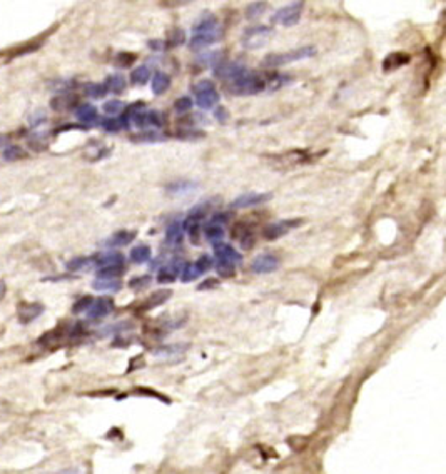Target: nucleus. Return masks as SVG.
<instances>
[{
    "instance_id": "obj_1",
    "label": "nucleus",
    "mask_w": 446,
    "mask_h": 474,
    "mask_svg": "<svg viewBox=\"0 0 446 474\" xmlns=\"http://www.w3.org/2000/svg\"><path fill=\"white\" fill-rule=\"evenodd\" d=\"M316 47L306 46V47H299L294 50H289V52H279V54H267L263 60H261V65L264 69H276V67H283L288 65L291 62H298L303 59H309V57L316 55Z\"/></svg>"
},
{
    "instance_id": "obj_2",
    "label": "nucleus",
    "mask_w": 446,
    "mask_h": 474,
    "mask_svg": "<svg viewBox=\"0 0 446 474\" xmlns=\"http://www.w3.org/2000/svg\"><path fill=\"white\" fill-rule=\"evenodd\" d=\"M272 35V29L269 25H264V24H258V25H252V27L246 29L244 34H243V46L249 50H254V49H259L263 47L264 43L271 39Z\"/></svg>"
},
{
    "instance_id": "obj_3",
    "label": "nucleus",
    "mask_w": 446,
    "mask_h": 474,
    "mask_svg": "<svg viewBox=\"0 0 446 474\" xmlns=\"http://www.w3.org/2000/svg\"><path fill=\"white\" fill-rule=\"evenodd\" d=\"M127 122L134 124L139 129H145V130H157L164 125V119L162 114L159 110H137L134 112L132 116L127 117Z\"/></svg>"
},
{
    "instance_id": "obj_4",
    "label": "nucleus",
    "mask_w": 446,
    "mask_h": 474,
    "mask_svg": "<svg viewBox=\"0 0 446 474\" xmlns=\"http://www.w3.org/2000/svg\"><path fill=\"white\" fill-rule=\"evenodd\" d=\"M196 94V104L204 110H209L218 105L219 102V94L211 80H201L194 85Z\"/></svg>"
},
{
    "instance_id": "obj_5",
    "label": "nucleus",
    "mask_w": 446,
    "mask_h": 474,
    "mask_svg": "<svg viewBox=\"0 0 446 474\" xmlns=\"http://www.w3.org/2000/svg\"><path fill=\"white\" fill-rule=\"evenodd\" d=\"M303 10H304V2H292L289 5H286V7L279 9L276 14L272 15L271 22L284 25V27H292V25H296L301 20Z\"/></svg>"
},
{
    "instance_id": "obj_6",
    "label": "nucleus",
    "mask_w": 446,
    "mask_h": 474,
    "mask_svg": "<svg viewBox=\"0 0 446 474\" xmlns=\"http://www.w3.org/2000/svg\"><path fill=\"white\" fill-rule=\"evenodd\" d=\"M222 39V29L216 27L213 30H206V32H196L189 40V49L190 50H204L213 43L219 42Z\"/></svg>"
},
{
    "instance_id": "obj_7",
    "label": "nucleus",
    "mask_w": 446,
    "mask_h": 474,
    "mask_svg": "<svg viewBox=\"0 0 446 474\" xmlns=\"http://www.w3.org/2000/svg\"><path fill=\"white\" fill-rule=\"evenodd\" d=\"M303 220L301 219H289V220H278V222L267 224L263 229V236L267 241H276V239L283 237L284 234H288L291 229L301 225Z\"/></svg>"
},
{
    "instance_id": "obj_8",
    "label": "nucleus",
    "mask_w": 446,
    "mask_h": 474,
    "mask_svg": "<svg viewBox=\"0 0 446 474\" xmlns=\"http://www.w3.org/2000/svg\"><path fill=\"white\" fill-rule=\"evenodd\" d=\"M271 199H272V194H269V192H263V194L247 192V194L238 195V197L231 202V207L232 209H249V207L264 204V202L271 200Z\"/></svg>"
},
{
    "instance_id": "obj_9",
    "label": "nucleus",
    "mask_w": 446,
    "mask_h": 474,
    "mask_svg": "<svg viewBox=\"0 0 446 474\" xmlns=\"http://www.w3.org/2000/svg\"><path fill=\"white\" fill-rule=\"evenodd\" d=\"M246 72H247V69L244 64H241V62H219L214 69L216 77H219L222 80H231V82L239 79L241 75Z\"/></svg>"
},
{
    "instance_id": "obj_10",
    "label": "nucleus",
    "mask_w": 446,
    "mask_h": 474,
    "mask_svg": "<svg viewBox=\"0 0 446 474\" xmlns=\"http://www.w3.org/2000/svg\"><path fill=\"white\" fill-rule=\"evenodd\" d=\"M278 269H279V259L274 254H259L251 262V270L254 274H271Z\"/></svg>"
},
{
    "instance_id": "obj_11",
    "label": "nucleus",
    "mask_w": 446,
    "mask_h": 474,
    "mask_svg": "<svg viewBox=\"0 0 446 474\" xmlns=\"http://www.w3.org/2000/svg\"><path fill=\"white\" fill-rule=\"evenodd\" d=\"M44 312V306L40 302H25L22 301L17 309V318L20 324H30Z\"/></svg>"
},
{
    "instance_id": "obj_12",
    "label": "nucleus",
    "mask_w": 446,
    "mask_h": 474,
    "mask_svg": "<svg viewBox=\"0 0 446 474\" xmlns=\"http://www.w3.org/2000/svg\"><path fill=\"white\" fill-rule=\"evenodd\" d=\"M182 267L184 264L181 259H174V261L167 262L165 265H162L161 270H159V276H157V282L159 284H171L177 281V277L181 276L182 273Z\"/></svg>"
},
{
    "instance_id": "obj_13",
    "label": "nucleus",
    "mask_w": 446,
    "mask_h": 474,
    "mask_svg": "<svg viewBox=\"0 0 446 474\" xmlns=\"http://www.w3.org/2000/svg\"><path fill=\"white\" fill-rule=\"evenodd\" d=\"M112 311H114V301L109 298H99V299H94L92 306L89 307V311H87V315L91 319H102V318H107Z\"/></svg>"
},
{
    "instance_id": "obj_14",
    "label": "nucleus",
    "mask_w": 446,
    "mask_h": 474,
    "mask_svg": "<svg viewBox=\"0 0 446 474\" xmlns=\"http://www.w3.org/2000/svg\"><path fill=\"white\" fill-rule=\"evenodd\" d=\"M75 117L82 125H94L99 122V112L92 104H80L75 109Z\"/></svg>"
},
{
    "instance_id": "obj_15",
    "label": "nucleus",
    "mask_w": 446,
    "mask_h": 474,
    "mask_svg": "<svg viewBox=\"0 0 446 474\" xmlns=\"http://www.w3.org/2000/svg\"><path fill=\"white\" fill-rule=\"evenodd\" d=\"M411 62V57L405 52H393L390 55H386V59L383 60V72H393L398 71L403 65H408Z\"/></svg>"
},
{
    "instance_id": "obj_16",
    "label": "nucleus",
    "mask_w": 446,
    "mask_h": 474,
    "mask_svg": "<svg viewBox=\"0 0 446 474\" xmlns=\"http://www.w3.org/2000/svg\"><path fill=\"white\" fill-rule=\"evenodd\" d=\"M214 254L218 259H224V261H229L232 264H239L241 261H243V256H241L234 247H231V245L224 244V242H216L214 244Z\"/></svg>"
},
{
    "instance_id": "obj_17",
    "label": "nucleus",
    "mask_w": 446,
    "mask_h": 474,
    "mask_svg": "<svg viewBox=\"0 0 446 474\" xmlns=\"http://www.w3.org/2000/svg\"><path fill=\"white\" fill-rule=\"evenodd\" d=\"M171 84H173V80H171L169 74L156 72L154 75H152L151 87H152V92H154L156 96H164V94L171 88Z\"/></svg>"
},
{
    "instance_id": "obj_18",
    "label": "nucleus",
    "mask_w": 446,
    "mask_h": 474,
    "mask_svg": "<svg viewBox=\"0 0 446 474\" xmlns=\"http://www.w3.org/2000/svg\"><path fill=\"white\" fill-rule=\"evenodd\" d=\"M136 239V232L134 231H117L104 242L107 247H124V245L131 244Z\"/></svg>"
},
{
    "instance_id": "obj_19",
    "label": "nucleus",
    "mask_w": 446,
    "mask_h": 474,
    "mask_svg": "<svg viewBox=\"0 0 446 474\" xmlns=\"http://www.w3.org/2000/svg\"><path fill=\"white\" fill-rule=\"evenodd\" d=\"M199 187L196 184V182H190V180H176V182H171V184L165 186V192L169 195H186L189 192L196 191V189Z\"/></svg>"
},
{
    "instance_id": "obj_20",
    "label": "nucleus",
    "mask_w": 446,
    "mask_h": 474,
    "mask_svg": "<svg viewBox=\"0 0 446 474\" xmlns=\"http://www.w3.org/2000/svg\"><path fill=\"white\" fill-rule=\"evenodd\" d=\"M94 264L97 265L99 269L102 267H109V265H124V256L120 252H105V254L94 257Z\"/></svg>"
},
{
    "instance_id": "obj_21",
    "label": "nucleus",
    "mask_w": 446,
    "mask_h": 474,
    "mask_svg": "<svg viewBox=\"0 0 446 474\" xmlns=\"http://www.w3.org/2000/svg\"><path fill=\"white\" fill-rule=\"evenodd\" d=\"M171 296H173V290L171 289H161V290H156L154 294H151V298L147 299L142 304V309L144 311H151V309H154L157 306L164 304L165 301H167Z\"/></svg>"
},
{
    "instance_id": "obj_22",
    "label": "nucleus",
    "mask_w": 446,
    "mask_h": 474,
    "mask_svg": "<svg viewBox=\"0 0 446 474\" xmlns=\"http://www.w3.org/2000/svg\"><path fill=\"white\" fill-rule=\"evenodd\" d=\"M184 236V227L179 220H174L167 225V231H165V242L169 245H177L181 244Z\"/></svg>"
},
{
    "instance_id": "obj_23",
    "label": "nucleus",
    "mask_w": 446,
    "mask_h": 474,
    "mask_svg": "<svg viewBox=\"0 0 446 474\" xmlns=\"http://www.w3.org/2000/svg\"><path fill=\"white\" fill-rule=\"evenodd\" d=\"M104 84L107 87V91L112 92V94H116V96H119V94H124L125 87H127V82L124 79V75H120V74L109 75V77L105 79Z\"/></svg>"
},
{
    "instance_id": "obj_24",
    "label": "nucleus",
    "mask_w": 446,
    "mask_h": 474,
    "mask_svg": "<svg viewBox=\"0 0 446 474\" xmlns=\"http://www.w3.org/2000/svg\"><path fill=\"white\" fill-rule=\"evenodd\" d=\"M75 104H77V97L71 96V94H66V96H59V97L52 99V102H50V105H52V109H54V110H59V112L71 110V109H74V107H75Z\"/></svg>"
},
{
    "instance_id": "obj_25",
    "label": "nucleus",
    "mask_w": 446,
    "mask_h": 474,
    "mask_svg": "<svg viewBox=\"0 0 446 474\" xmlns=\"http://www.w3.org/2000/svg\"><path fill=\"white\" fill-rule=\"evenodd\" d=\"M151 80V71L147 65H139L131 72V84L134 87H142Z\"/></svg>"
},
{
    "instance_id": "obj_26",
    "label": "nucleus",
    "mask_w": 446,
    "mask_h": 474,
    "mask_svg": "<svg viewBox=\"0 0 446 474\" xmlns=\"http://www.w3.org/2000/svg\"><path fill=\"white\" fill-rule=\"evenodd\" d=\"M184 42H186V32L179 27L171 29L167 32V37H165V40H164L165 49H176V47L182 46Z\"/></svg>"
},
{
    "instance_id": "obj_27",
    "label": "nucleus",
    "mask_w": 446,
    "mask_h": 474,
    "mask_svg": "<svg viewBox=\"0 0 446 474\" xmlns=\"http://www.w3.org/2000/svg\"><path fill=\"white\" fill-rule=\"evenodd\" d=\"M202 231H204V236H206L207 241H211L214 244L224 237V227L214 224V222H206L202 225Z\"/></svg>"
},
{
    "instance_id": "obj_28",
    "label": "nucleus",
    "mask_w": 446,
    "mask_h": 474,
    "mask_svg": "<svg viewBox=\"0 0 446 474\" xmlns=\"http://www.w3.org/2000/svg\"><path fill=\"white\" fill-rule=\"evenodd\" d=\"M152 256V251L149 245L145 244H141V245H136L132 251H131V261L136 262V264H144L147 262Z\"/></svg>"
},
{
    "instance_id": "obj_29",
    "label": "nucleus",
    "mask_w": 446,
    "mask_h": 474,
    "mask_svg": "<svg viewBox=\"0 0 446 474\" xmlns=\"http://www.w3.org/2000/svg\"><path fill=\"white\" fill-rule=\"evenodd\" d=\"M216 27H219L218 17L213 15V14H206L202 18H199V20L194 24V34L196 32H206V30H213Z\"/></svg>"
},
{
    "instance_id": "obj_30",
    "label": "nucleus",
    "mask_w": 446,
    "mask_h": 474,
    "mask_svg": "<svg viewBox=\"0 0 446 474\" xmlns=\"http://www.w3.org/2000/svg\"><path fill=\"white\" fill-rule=\"evenodd\" d=\"M124 265H109V267H102L97 269V279H107V281H114L119 279L120 276L124 274Z\"/></svg>"
},
{
    "instance_id": "obj_31",
    "label": "nucleus",
    "mask_w": 446,
    "mask_h": 474,
    "mask_svg": "<svg viewBox=\"0 0 446 474\" xmlns=\"http://www.w3.org/2000/svg\"><path fill=\"white\" fill-rule=\"evenodd\" d=\"M99 124L105 132H112V134L120 132L122 129H127L124 125V122L120 121V117H104L102 121H99Z\"/></svg>"
},
{
    "instance_id": "obj_32",
    "label": "nucleus",
    "mask_w": 446,
    "mask_h": 474,
    "mask_svg": "<svg viewBox=\"0 0 446 474\" xmlns=\"http://www.w3.org/2000/svg\"><path fill=\"white\" fill-rule=\"evenodd\" d=\"M165 139L167 137L159 130H145L139 136H132L131 141H134V142H161V141H165Z\"/></svg>"
},
{
    "instance_id": "obj_33",
    "label": "nucleus",
    "mask_w": 446,
    "mask_h": 474,
    "mask_svg": "<svg viewBox=\"0 0 446 474\" xmlns=\"http://www.w3.org/2000/svg\"><path fill=\"white\" fill-rule=\"evenodd\" d=\"M107 92L109 91H107L104 82H102V84H94V82H91V84H87L84 87V94L91 99H102L107 96Z\"/></svg>"
},
{
    "instance_id": "obj_34",
    "label": "nucleus",
    "mask_w": 446,
    "mask_h": 474,
    "mask_svg": "<svg viewBox=\"0 0 446 474\" xmlns=\"http://www.w3.org/2000/svg\"><path fill=\"white\" fill-rule=\"evenodd\" d=\"M92 287L95 290H112V292H117L122 287V282L119 279H114V281H107V279H95L92 282Z\"/></svg>"
},
{
    "instance_id": "obj_35",
    "label": "nucleus",
    "mask_w": 446,
    "mask_h": 474,
    "mask_svg": "<svg viewBox=\"0 0 446 474\" xmlns=\"http://www.w3.org/2000/svg\"><path fill=\"white\" fill-rule=\"evenodd\" d=\"M266 7H267L266 2H252L247 5L246 17L249 18V20H256V18H259L266 12Z\"/></svg>"
},
{
    "instance_id": "obj_36",
    "label": "nucleus",
    "mask_w": 446,
    "mask_h": 474,
    "mask_svg": "<svg viewBox=\"0 0 446 474\" xmlns=\"http://www.w3.org/2000/svg\"><path fill=\"white\" fill-rule=\"evenodd\" d=\"M216 270H218V274L221 277H234L236 276V264L224 261V259H218Z\"/></svg>"
},
{
    "instance_id": "obj_37",
    "label": "nucleus",
    "mask_w": 446,
    "mask_h": 474,
    "mask_svg": "<svg viewBox=\"0 0 446 474\" xmlns=\"http://www.w3.org/2000/svg\"><path fill=\"white\" fill-rule=\"evenodd\" d=\"M4 161L7 162H14L17 159H24L25 157V152L22 150V147H18V145H7V147L4 149Z\"/></svg>"
},
{
    "instance_id": "obj_38",
    "label": "nucleus",
    "mask_w": 446,
    "mask_h": 474,
    "mask_svg": "<svg viewBox=\"0 0 446 474\" xmlns=\"http://www.w3.org/2000/svg\"><path fill=\"white\" fill-rule=\"evenodd\" d=\"M176 137L182 139V141H197V139L206 137V134L194 127H186V129H181L179 132H176Z\"/></svg>"
},
{
    "instance_id": "obj_39",
    "label": "nucleus",
    "mask_w": 446,
    "mask_h": 474,
    "mask_svg": "<svg viewBox=\"0 0 446 474\" xmlns=\"http://www.w3.org/2000/svg\"><path fill=\"white\" fill-rule=\"evenodd\" d=\"M94 257H74L67 262V269L69 270H82L89 267L92 264Z\"/></svg>"
},
{
    "instance_id": "obj_40",
    "label": "nucleus",
    "mask_w": 446,
    "mask_h": 474,
    "mask_svg": "<svg viewBox=\"0 0 446 474\" xmlns=\"http://www.w3.org/2000/svg\"><path fill=\"white\" fill-rule=\"evenodd\" d=\"M199 276H201V273L197 270V267L194 265V262H193V264H186V265L182 267L181 281H182V282H193V281H196Z\"/></svg>"
},
{
    "instance_id": "obj_41",
    "label": "nucleus",
    "mask_w": 446,
    "mask_h": 474,
    "mask_svg": "<svg viewBox=\"0 0 446 474\" xmlns=\"http://www.w3.org/2000/svg\"><path fill=\"white\" fill-rule=\"evenodd\" d=\"M60 337H62V331L59 329V327H55V329L44 334V336L39 341H37V343H39L40 346H49V344L57 343V341H60Z\"/></svg>"
},
{
    "instance_id": "obj_42",
    "label": "nucleus",
    "mask_w": 446,
    "mask_h": 474,
    "mask_svg": "<svg viewBox=\"0 0 446 474\" xmlns=\"http://www.w3.org/2000/svg\"><path fill=\"white\" fill-rule=\"evenodd\" d=\"M151 284V276H136V277H132V279L129 281V286L131 289H134V290H142V289H145Z\"/></svg>"
},
{
    "instance_id": "obj_43",
    "label": "nucleus",
    "mask_w": 446,
    "mask_h": 474,
    "mask_svg": "<svg viewBox=\"0 0 446 474\" xmlns=\"http://www.w3.org/2000/svg\"><path fill=\"white\" fill-rule=\"evenodd\" d=\"M124 109H125V105H124V102H120V100H109V102L104 104V112L109 114V117L124 112Z\"/></svg>"
},
{
    "instance_id": "obj_44",
    "label": "nucleus",
    "mask_w": 446,
    "mask_h": 474,
    "mask_svg": "<svg viewBox=\"0 0 446 474\" xmlns=\"http://www.w3.org/2000/svg\"><path fill=\"white\" fill-rule=\"evenodd\" d=\"M136 60H137V55L131 54V52H120L116 57V62L119 67H131Z\"/></svg>"
},
{
    "instance_id": "obj_45",
    "label": "nucleus",
    "mask_w": 446,
    "mask_h": 474,
    "mask_svg": "<svg viewBox=\"0 0 446 474\" xmlns=\"http://www.w3.org/2000/svg\"><path fill=\"white\" fill-rule=\"evenodd\" d=\"M92 302H94V299L91 298V296H86V298L79 299L72 306V312L74 314H80V312H84V311H89V307L92 306Z\"/></svg>"
},
{
    "instance_id": "obj_46",
    "label": "nucleus",
    "mask_w": 446,
    "mask_h": 474,
    "mask_svg": "<svg viewBox=\"0 0 446 474\" xmlns=\"http://www.w3.org/2000/svg\"><path fill=\"white\" fill-rule=\"evenodd\" d=\"M193 105H194V100L190 99V97H181V99L176 100L174 109H176V112L184 114V112H187V110L193 109Z\"/></svg>"
},
{
    "instance_id": "obj_47",
    "label": "nucleus",
    "mask_w": 446,
    "mask_h": 474,
    "mask_svg": "<svg viewBox=\"0 0 446 474\" xmlns=\"http://www.w3.org/2000/svg\"><path fill=\"white\" fill-rule=\"evenodd\" d=\"M206 214H207V206H206V204H197V206H194L193 209L189 211L187 217H189V219L204 220V217H206Z\"/></svg>"
},
{
    "instance_id": "obj_48",
    "label": "nucleus",
    "mask_w": 446,
    "mask_h": 474,
    "mask_svg": "<svg viewBox=\"0 0 446 474\" xmlns=\"http://www.w3.org/2000/svg\"><path fill=\"white\" fill-rule=\"evenodd\" d=\"M194 265H196L197 270H199L201 276H202L204 273H207V270L213 267V261H211V257H209V256H201V257L194 262Z\"/></svg>"
},
{
    "instance_id": "obj_49",
    "label": "nucleus",
    "mask_w": 446,
    "mask_h": 474,
    "mask_svg": "<svg viewBox=\"0 0 446 474\" xmlns=\"http://www.w3.org/2000/svg\"><path fill=\"white\" fill-rule=\"evenodd\" d=\"M254 242H256V236H254V234L249 229H247L243 234V237H241V247L246 249V251H249V249H252Z\"/></svg>"
},
{
    "instance_id": "obj_50",
    "label": "nucleus",
    "mask_w": 446,
    "mask_h": 474,
    "mask_svg": "<svg viewBox=\"0 0 446 474\" xmlns=\"http://www.w3.org/2000/svg\"><path fill=\"white\" fill-rule=\"evenodd\" d=\"M214 117H216V121H218V122L226 124L229 121V117H231V114H229V110L226 109V107L218 105V109L214 110Z\"/></svg>"
},
{
    "instance_id": "obj_51",
    "label": "nucleus",
    "mask_w": 446,
    "mask_h": 474,
    "mask_svg": "<svg viewBox=\"0 0 446 474\" xmlns=\"http://www.w3.org/2000/svg\"><path fill=\"white\" fill-rule=\"evenodd\" d=\"M47 121V117H46V114L44 112H37V114H34V116H30V119H29V122H30V125H40L42 122H46Z\"/></svg>"
},
{
    "instance_id": "obj_52",
    "label": "nucleus",
    "mask_w": 446,
    "mask_h": 474,
    "mask_svg": "<svg viewBox=\"0 0 446 474\" xmlns=\"http://www.w3.org/2000/svg\"><path fill=\"white\" fill-rule=\"evenodd\" d=\"M227 220H229V214L227 212H219V214H216V216H213V219L209 220V222H214L218 225H224Z\"/></svg>"
},
{
    "instance_id": "obj_53",
    "label": "nucleus",
    "mask_w": 446,
    "mask_h": 474,
    "mask_svg": "<svg viewBox=\"0 0 446 474\" xmlns=\"http://www.w3.org/2000/svg\"><path fill=\"white\" fill-rule=\"evenodd\" d=\"M219 286V281L218 279H206L202 284H199V290H209V289H216Z\"/></svg>"
},
{
    "instance_id": "obj_54",
    "label": "nucleus",
    "mask_w": 446,
    "mask_h": 474,
    "mask_svg": "<svg viewBox=\"0 0 446 474\" xmlns=\"http://www.w3.org/2000/svg\"><path fill=\"white\" fill-rule=\"evenodd\" d=\"M147 46L152 49V50H157V52H161V50H167L165 49V43L164 40H159V39H154V40H149Z\"/></svg>"
},
{
    "instance_id": "obj_55",
    "label": "nucleus",
    "mask_w": 446,
    "mask_h": 474,
    "mask_svg": "<svg viewBox=\"0 0 446 474\" xmlns=\"http://www.w3.org/2000/svg\"><path fill=\"white\" fill-rule=\"evenodd\" d=\"M7 144H9V136L0 134V147H4V145H7Z\"/></svg>"
},
{
    "instance_id": "obj_56",
    "label": "nucleus",
    "mask_w": 446,
    "mask_h": 474,
    "mask_svg": "<svg viewBox=\"0 0 446 474\" xmlns=\"http://www.w3.org/2000/svg\"><path fill=\"white\" fill-rule=\"evenodd\" d=\"M4 296H5V282L0 281V301L4 299Z\"/></svg>"
}]
</instances>
